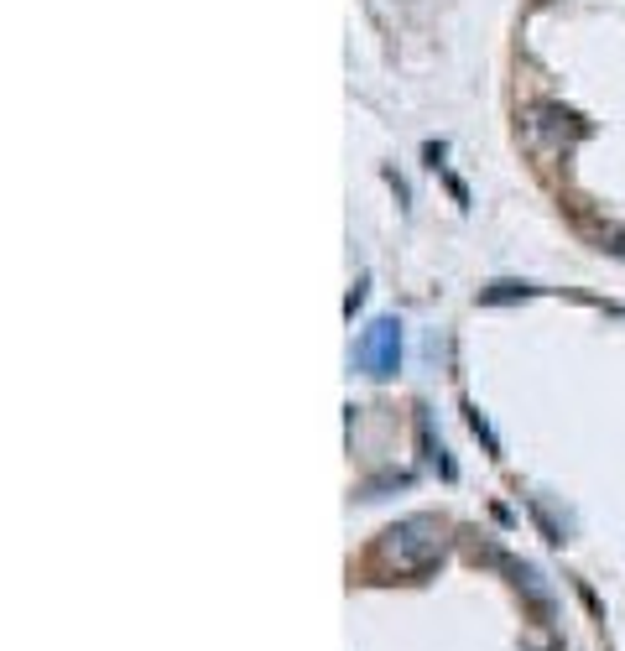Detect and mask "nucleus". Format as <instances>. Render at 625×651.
<instances>
[{
    "instance_id": "7",
    "label": "nucleus",
    "mask_w": 625,
    "mask_h": 651,
    "mask_svg": "<svg viewBox=\"0 0 625 651\" xmlns=\"http://www.w3.org/2000/svg\"><path fill=\"white\" fill-rule=\"evenodd\" d=\"M464 417H469V427H475V438H485V448H490V453L501 459V444H495V433L485 427V417H479V407H464Z\"/></svg>"
},
{
    "instance_id": "8",
    "label": "nucleus",
    "mask_w": 625,
    "mask_h": 651,
    "mask_svg": "<svg viewBox=\"0 0 625 651\" xmlns=\"http://www.w3.org/2000/svg\"><path fill=\"white\" fill-rule=\"evenodd\" d=\"M422 156H427V167H443L448 147H443V141H427V147H422Z\"/></svg>"
},
{
    "instance_id": "2",
    "label": "nucleus",
    "mask_w": 625,
    "mask_h": 651,
    "mask_svg": "<svg viewBox=\"0 0 625 651\" xmlns=\"http://www.w3.org/2000/svg\"><path fill=\"white\" fill-rule=\"evenodd\" d=\"M355 365L365 376H376V381H391L396 365H401V324L396 318H376L355 339Z\"/></svg>"
},
{
    "instance_id": "5",
    "label": "nucleus",
    "mask_w": 625,
    "mask_h": 651,
    "mask_svg": "<svg viewBox=\"0 0 625 651\" xmlns=\"http://www.w3.org/2000/svg\"><path fill=\"white\" fill-rule=\"evenodd\" d=\"M417 433H422V453H427V464H433V469L443 474V479H453V459H448V448L438 444V438H433V422H427V407H417Z\"/></svg>"
},
{
    "instance_id": "4",
    "label": "nucleus",
    "mask_w": 625,
    "mask_h": 651,
    "mask_svg": "<svg viewBox=\"0 0 625 651\" xmlns=\"http://www.w3.org/2000/svg\"><path fill=\"white\" fill-rule=\"evenodd\" d=\"M506 568H511V579H516V589H521L536 610L547 615V610H553V594H547V584H542V573H536L532 562H506Z\"/></svg>"
},
{
    "instance_id": "6",
    "label": "nucleus",
    "mask_w": 625,
    "mask_h": 651,
    "mask_svg": "<svg viewBox=\"0 0 625 651\" xmlns=\"http://www.w3.org/2000/svg\"><path fill=\"white\" fill-rule=\"evenodd\" d=\"M532 292H536L532 282H490L479 292V302H521V297H532Z\"/></svg>"
},
{
    "instance_id": "3",
    "label": "nucleus",
    "mask_w": 625,
    "mask_h": 651,
    "mask_svg": "<svg viewBox=\"0 0 625 651\" xmlns=\"http://www.w3.org/2000/svg\"><path fill=\"white\" fill-rule=\"evenodd\" d=\"M532 131L547 136V141H579V136H589V120H579L573 110H563V105H536Z\"/></svg>"
},
{
    "instance_id": "1",
    "label": "nucleus",
    "mask_w": 625,
    "mask_h": 651,
    "mask_svg": "<svg viewBox=\"0 0 625 651\" xmlns=\"http://www.w3.org/2000/svg\"><path fill=\"white\" fill-rule=\"evenodd\" d=\"M443 537H448V527L438 516H407V521H396V527L381 532L376 562H386L396 573H427L433 562L443 558Z\"/></svg>"
}]
</instances>
